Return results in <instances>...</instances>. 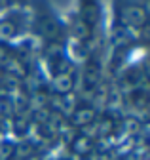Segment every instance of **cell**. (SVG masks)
<instances>
[{"label":"cell","mask_w":150,"mask_h":160,"mask_svg":"<svg viewBox=\"0 0 150 160\" xmlns=\"http://www.w3.org/2000/svg\"><path fill=\"white\" fill-rule=\"evenodd\" d=\"M124 21L129 25H141L144 23V12L141 8H127L124 12Z\"/></svg>","instance_id":"cell-1"},{"label":"cell","mask_w":150,"mask_h":160,"mask_svg":"<svg viewBox=\"0 0 150 160\" xmlns=\"http://www.w3.org/2000/svg\"><path fill=\"white\" fill-rule=\"evenodd\" d=\"M61 82V86H57V90H61V92H68L70 90V76H59L57 78V84Z\"/></svg>","instance_id":"cell-2"}]
</instances>
